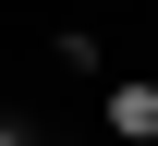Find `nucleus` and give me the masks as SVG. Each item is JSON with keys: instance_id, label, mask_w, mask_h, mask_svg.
<instances>
[{"instance_id": "obj_1", "label": "nucleus", "mask_w": 158, "mask_h": 146, "mask_svg": "<svg viewBox=\"0 0 158 146\" xmlns=\"http://www.w3.org/2000/svg\"><path fill=\"white\" fill-rule=\"evenodd\" d=\"M110 134H122V146H158V85H146V73L110 85Z\"/></svg>"}, {"instance_id": "obj_2", "label": "nucleus", "mask_w": 158, "mask_h": 146, "mask_svg": "<svg viewBox=\"0 0 158 146\" xmlns=\"http://www.w3.org/2000/svg\"><path fill=\"white\" fill-rule=\"evenodd\" d=\"M0 146H37V134H24V122H0Z\"/></svg>"}, {"instance_id": "obj_3", "label": "nucleus", "mask_w": 158, "mask_h": 146, "mask_svg": "<svg viewBox=\"0 0 158 146\" xmlns=\"http://www.w3.org/2000/svg\"><path fill=\"white\" fill-rule=\"evenodd\" d=\"M61 146H73V134H61Z\"/></svg>"}]
</instances>
